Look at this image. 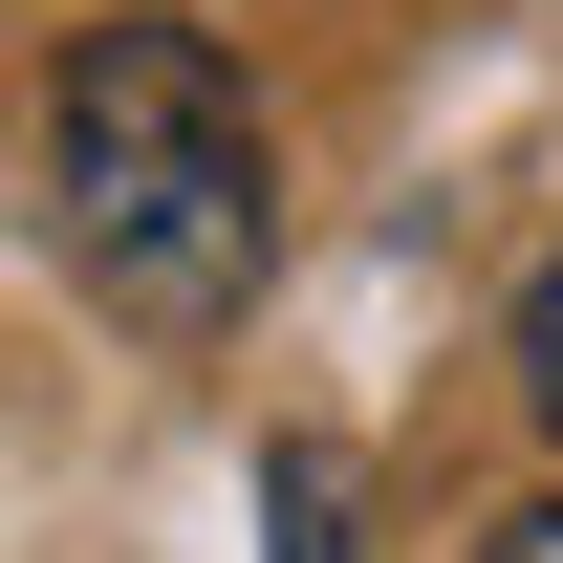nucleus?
<instances>
[{"mask_svg": "<svg viewBox=\"0 0 563 563\" xmlns=\"http://www.w3.org/2000/svg\"><path fill=\"white\" fill-rule=\"evenodd\" d=\"M44 239L109 325L152 347H217L282 261V152H261V87L217 22H87L44 66Z\"/></svg>", "mask_w": 563, "mask_h": 563, "instance_id": "f257e3e1", "label": "nucleus"}, {"mask_svg": "<svg viewBox=\"0 0 563 563\" xmlns=\"http://www.w3.org/2000/svg\"><path fill=\"white\" fill-rule=\"evenodd\" d=\"M261 520H282V563H347V455L282 433V455H261Z\"/></svg>", "mask_w": 563, "mask_h": 563, "instance_id": "f03ea898", "label": "nucleus"}, {"mask_svg": "<svg viewBox=\"0 0 563 563\" xmlns=\"http://www.w3.org/2000/svg\"><path fill=\"white\" fill-rule=\"evenodd\" d=\"M520 390H542V433H563V261H542V303H520Z\"/></svg>", "mask_w": 563, "mask_h": 563, "instance_id": "7ed1b4c3", "label": "nucleus"}, {"mask_svg": "<svg viewBox=\"0 0 563 563\" xmlns=\"http://www.w3.org/2000/svg\"><path fill=\"white\" fill-rule=\"evenodd\" d=\"M477 563H563V498H520V520H498V542Z\"/></svg>", "mask_w": 563, "mask_h": 563, "instance_id": "20e7f679", "label": "nucleus"}]
</instances>
